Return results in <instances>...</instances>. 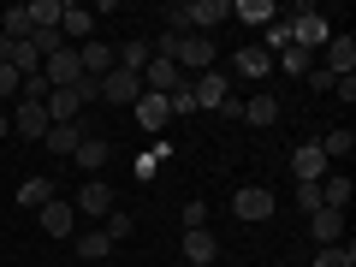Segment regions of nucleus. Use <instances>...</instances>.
I'll return each mask as SVG.
<instances>
[{"label": "nucleus", "mask_w": 356, "mask_h": 267, "mask_svg": "<svg viewBox=\"0 0 356 267\" xmlns=\"http://www.w3.org/2000/svg\"><path fill=\"white\" fill-rule=\"evenodd\" d=\"M285 24H291V48H303V54H321V48L332 42V24L315 13V6H297Z\"/></svg>", "instance_id": "obj_1"}, {"label": "nucleus", "mask_w": 356, "mask_h": 267, "mask_svg": "<svg viewBox=\"0 0 356 267\" xmlns=\"http://www.w3.org/2000/svg\"><path fill=\"white\" fill-rule=\"evenodd\" d=\"M172 65H178L184 77H202L208 65H214V36H196V30H191V36H178V48H172Z\"/></svg>", "instance_id": "obj_2"}, {"label": "nucleus", "mask_w": 356, "mask_h": 267, "mask_svg": "<svg viewBox=\"0 0 356 267\" xmlns=\"http://www.w3.org/2000/svg\"><path fill=\"white\" fill-rule=\"evenodd\" d=\"M232 214H238L243 226H261V220H273V191H267V184H243V191L232 196Z\"/></svg>", "instance_id": "obj_3"}, {"label": "nucleus", "mask_w": 356, "mask_h": 267, "mask_svg": "<svg viewBox=\"0 0 356 267\" xmlns=\"http://www.w3.org/2000/svg\"><path fill=\"white\" fill-rule=\"evenodd\" d=\"M83 137H95V131H89V119H72V125H48L42 149H48L54 161H72V154H77V143H83Z\"/></svg>", "instance_id": "obj_4"}, {"label": "nucleus", "mask_w": 356, "mask_h": 267, "mask_svg": "<svg viewBox=\"0 0 356 267\" xmlns=\"http://www.w3.org/2000/svg\"><path fill=\"white\" fill-rule=\"evenodd\" d=\"M191 83V77L178 72L172 60H161V54H149V65H143V89H149V95H172V89H184Z\"/></svg>", "instance_id": "obj_5"}, {"label": "nucleus", "mask_w": 356, "mask_h": 267, "mask_svg": "<svg viewBox=\"0 0 356 267\" xmlns=\"http://www.w3.org/2000/svg\"><path fill=\"white\" fill-rule=\"evenodd\" d=\"M137 95H143V72H107L102 77V102H113V107H137Z\"/></svg>", "instance_id": "obj_6"}, {"label": "nucleus", "mask_w": 356, "mask_h": 267, "mask_svg": "<svg viewBox=\"0 0 356 267\" xmlns=\"http://www.w3.org/2000/svg\"><path fill=\"white\" fill-rule=\"evenodd\" d=\"M273 72V54L261 48V42H243L238 54H232V77H243V83H255V77Z\"/></svg>", "instance_id": "obj_7"}, {"label": "nucleus", "mask_w": 356, "mask_h": 267, "mask_svg": "<svg viewBox=\"0 0 356 267\" xmlns=\"http://www.w3.org/2000/svg\"><path fill=\"white\" fill-rule=\"evenodd\" d=\"M191 95H196V107H226V102H232V72H202V77H191Z\"/></svg>", "instance_id": "obj_8"}, {"label": "nucleus", "mask_w": 356, "mask_h": 267, "mask_svg": "<svg viewBox=\"0 0 356 267\" xmlns=\"http://www.w3.org/2000/svg\"><path fill=\"white\" fill-rule=\"evenodd\" d=\"M321 72H332V77H356V42L350 36H332L327 48H321Z\"/></svg>", "instance_id": "obj_9"}, {"label": "nucleus", "mask_w": 356, "mask_h": 267, "mask_svg": "<svg viewBox=\"0 0 356 267\" xmlns=\"http://www.w3.org/2000/svg\"><path fill=\"white\" fill-rule=\"evenodd\" d=\"M77 214H95V220H107V214H113V184H107V178H89V184H83V191H77Z\"/></svg>", "instance_id": "obj_10"}, {"label": "nucleus", "mask_w": 356, "mask_h": 267, "mask_svg": "<svg viewBox=\"0 0 356 267\" xmlns=\"http://www.w3.org/2000/svg\"><path fill=\"white\" fill-rule=\"evenodd\" d=\"M226 18H232V0H191V6H184V24H191L196 36H208V30L226 24Z\"/></svg>", "instance_id": "obj_11"}, {"label": "nucleus", "mask_w": 356, "mask_h": 267, "mask_svg": "<svg viewBox=\"0 0 356 267\" xmlns=\"http://www.w3.org/2000/svg\"><path fill=\"white\" fill-rule=\"evenodd\" d=\"M291 172H297V184H321V178L332 172L327 154H321V143H303V149H291Z\"/></svg>", "instance_id": "obj_12"}, {"label": "nucleus", "mask_w": 356, "mask_h": 267, "mask_svg": "<svg viewBox=\"0 0 356 267\" xmlns=\"http://www.w3.org/2000/svg\"><path fill=\"white\" fill-rule=\"evenodd\" d=\"M42 77H48L54 89H72L77 77H83V65H77V48H60V54H48V60H42Z\"/></svg>", "instance_id": "obj_13"}, {"label": "nucleus", "mask_w": 356, "mask_h": 267, "mask_svg": "<svg viewBox=\"0 0 356 267\" xmlns=\"http://www.w3.org/2000/svg\"><path fill=\"white\" fill-rule=\"evenodd\" d=\"M13 137H24V143L48 137V113H42V102H18L13 107Z\"/></svg>", "instance_id": "obj_14"}, {"label": "nucleus", "mask_w": 356, "mask_h": 267, "mask_svg": "<svg viewBox=\"0 0 356 267\" xmlns=\"http://www.w3.org/2000/svg\"><path fill=\"white\" fill-rule=\"evenodd\" d=\"M77 65H83V77H107V72H113V42H102V36H89L83 42V48H77Z\"/></svg>", "instance_id": "obj_15"}, {"label": "nucleus", "mask_w": 356, "mask_h": 267, "mask_svg": "<svg viewBox=\"0 0 356 267\" xmlns=\"http://www.w3.org/2000/svg\"><path fill=\"white\" fill-rule=\"evenodd\" d=\"M131 119H137L143 131H166L172 125V107H166V95H149V89H143L137 107H131Z\"/></svg>", "instance_id": "obj_16"}, {"label": "nucleus", "mask_w": 356, "mask_h": 267, "mask_svg": "<svg viewBox=\"0 0 356 267\" xmlns=\"http://www.w3.org/2000/svg\"><path fill=\"white\" fill-rule=\"evenodd\" d=\"M42 113H48V125H72V119H83V102H77V89H48Z\"/></svg>", "instance_id": "obj_17"}, {"label": "nucleus", "mask_w": 356, "mask_h": 267, "mask_svg": "<svg viewBox=\"0 0 356 267\" xmlns=\"http://www.w3.org/2000/svg\"><path fill=\"white\" fill-rule=\"evenodd\" d=\"M36 214H42V232H48V238H72L77 232V208L60 202V196H54L48 208H36Z\"/></svg>", "instance_id": "obj_18"}, {"label": "nucleus", "mask_w": 356, "mask_h": 267, "mask_svg": "<svg viewBox=\"0 0 356 267\" xmlns=\"http://www.w3.org/2000/svg\"><path fill=\"white\" fill-rule=\"evenodd\" d=\"M60 36L83 48V42L95 36V13H89V6H65V13H60Z\"/></svg>", "instance_id": "obj_19"}, {"label": "nucleus", "mask_w": 356, "mask_h": 267, "mask_svg": "<svg viewBox=\"0 0 356 267\" xmlns=\"http://www.w3.org/2000/svg\"><path fill=\"white\" fill-rule=\"evenodd\" d=\"M309 238H315L321 250L339 243V238H344V214H339V208H315V214H309Z\"/></svg>", "instance_id": "obj_20"}, {"label": "nucleus", "mask_w": 356, "mask_h": 267, "mask_svg": "<svg viewBox=\"0 0 356 267\" xmlns=\"http://www.w3.org/2000/svg\"><path fill=\"white\" fill-rule=\"evenodd\" d=\"M184 261H191V267H208V261H220V238H214V232H184Z\"/></svg>", "instance_id": "obj_21"}, {"label": "nucleus", "mask_w": 356, "mask_h": 267, "mask_svg": "<svg viewBox=\"0 0 356 267\" xmlns=\"http://www.w3.org/2000/svg\"><path fill=\"white\" fill-rule=\"evenodd\" d=\"M232 18H238V24H255V30H267L273 18H280V6H273V0H232Z\"/></svg>", "instance_id": "obj_22"}, {"label": "nucleus", "mask_w": 356, "mask_h": 267, "mask_svg": "<svg viewBox=\"0 0 356 267\" xmlns=\"http://www.w3.org/2000/svg\"><path fill=\"white\" fill-rule=\"evenodd\" d=\"M77 166H83L89 178H102V166H107V137H83L77 143V154H72Z\"/></svg>", "instance_id": "obj_23"}, {"label": "nucleus", "mask_w": 356, "mask_h": 267, "mask_svg": "<svg viewBox=\"0 0 356 267\" xmlns=\"http://www.w3.org/2000/svg\"><path fill=\"white\" fill-rule=\"evenodd\" d=\"M54 196H60V191H54V178H42V172L18 184V208H48Z\"/></svg>", "instance_id": "obj_24"}, {"label": "nucleus", "mask_w": 356, "mask_h": 267, "mask_svg": "<svg viewBox=\"0 0 356 267\" xmlns=\"http://www.w3.org/2000/svg\"><path fill=\"white\" fill-rule=\"evenodd\" d=\"M321 208H339V214L350 208V178H344V172H327V178H321Z\"/></svg>", "instance_id": "obj_25"}, {"label": "nucleus", "mask_w": 356, "mask_h": 267, "mask_svg": "<svg viewBox=\"0 0 356 267\" xmlns=\"http://www.w3.org/2000/svg\"><path fill=\"white\" fill-rule=\"evenodd\" d=\"M243 119H250L255 131H267L273 119H280V102H273V95H250V102H243Z\"/></svg>", "instance_id": "obj_26"}, {"label": "nucleus", "mask_w": 356, "mask_h": 267, "mask_svg": "<svg viewBox=\"0 0 356 267\" xmlns=\"http://www.w3.org/2000/svg\"><path fill=\"white\" fill-rule=\"evenodd\" d=\"M113 60H119V72H143V65H149V42H143V36L119 42V48H113Z\"/></svg>", "instance_id": "obj_27"}, {"label": "nucleus", "mask_w": 356, "mask_h": 267, "mask_svg": "<svg viewBox=\"0 0 356 267\" xmlns=\"http://www.w3.org/2000/svg\"><path fill=\"white\" fill-rule=\"evenodd\" d=\"M24 13H30V30H60V13H65V6H60V0H30Z\"/></svg>", "instance_id": "obj_28"}, {"label": "nucleus", "mask_w": 356, "mask_h": 267, "mask_svg": "<svg viewBox=\"0 0 356 267\" xmlns=\"http://www.w3.org/2000/svg\"><path fill=\"white\" fill-rule=\"evenodd\" d=\"M77 255H83V261H107V255H113V238H107V232H83V238H77Z\"/></svg>", "instance_id": "obj_29"}, {"label": "nucleus", "mask_w": 356, "mask_h": 267, "mask_svg": "<svg viewBox=\"0 0 356 267\" xmlns=\"http://www.w3.org/2000/svg\"><path fill=\"white\" fill-rule=\"evenodd\" d=\"M0 36H6V42H30V13H24V6L0 13Z\"/></svg>", "instance_id": "obj_30"}, {"label": "nucleus", "mask_w": 356, "mask_h": 267, "mask_svg": "<svg viewBox=\"0 0 356 267\" xmlns=\"http://www.w3.org/2000/svg\"><path fill=\"white\" fill-rule=\"evenodd\" d=\"M350 149H356V137H350V131H344V125L321 137V154H327V166H332V161H344V154H350Z\"/></svg>", "instance_id": "obj_31"}, {"label": "nucleus", "mask_w": 356, "mask_h": 267, "mask_svg": "<svg viewBox=\"0 0 356 267\" xmlns=\"http://www.w3.org/2000/svg\"><path fill=\"white\" fill-rule=\"evenodd\" d=\"M309 65H315V54H303V48H285L280 60H273V72H291V77H309Z\"/></svg>", "instance_id": "obj_32"}, {"label": "nucleus", "mask_w": 356, "mask_h": 267, "mask_svg": "<svg viewBox=\"0 0 356 267\" xmlns=\"http://www.w3.org/2000/svg\"><path fill=\"white\" fill-rule=\"evenodd\" d=\"M315 267H356V250L350 243H327V250H315Z\"/></svg>", "instance_id": "obj_33"}, {"label": "nucleus", "mask_w": 356, "mask_h": 267, "mask_svg": "<svg viewBox=\"0 0 356 267\" xmlns=\"http://www.w3.org/2000/svg\"><path fill=\"white\" fill-rule=\"evenodd\" d=\"M267 54H273V60H280L285 48H291V24H285V18H273V24H267V42H261Z\"/></svg>", "instance_id": "obj_34"}, {"label": "nucleus", "mask_w": 356, "mask_h": 267, "mask_svg": "<svg viewBox=\"0 0 356 267\" xmlns=\"http://www.w3.org/2000/svg\"><path fill=\"white\" fill-rule=\"evenodd\" d=\"M102 232H107V238H113V243H119V238H131V232H137V220H131V208H113Z\"/></svg>", "instance_id": "obj_35"}, {"label": "nucleus", "mask_w": 356, "mask_h": 267, "mask_svg": "<svg viewBox=\"0 0 356 267\" xmlns=\"http://www.w3.org/2000/svg\"><path fill=\"white\" fill-rule=\"evenodd\" d=\"M18 95H24V77L13 65H0V102H18Z\"/></svg>", "instance_id": "obj_36"}, {"label": "nucleus", "mask_w": 356, "mask_h": 267, "mask_svg": "<svg viewBox=\"0 0 356 267\" xmlns=\"http://www.w3.org/2000/svg\"><path fill=\"white\" fill-rule=\"evenodd\" d=\"M178 220H184V232H202L208 226V208L202 202H184V208H178Z\"/></svg>", "instance_id": "obj_37"}, {"label": "nucleus", "mask_w": 356, "mask_h": 267, "mask_svg": "<svg viewBox=\"0 0 356 267\" xmlns=\"http://www.w3.org/2000/svg\"><path fill=\"white\" fill-rule=\"evenodd\" d=\"M297 208L315 214V208H321V184H297Z\"/></svg>", "instance_id": "obj_38"}, {"label": "nucleus", "mask_w": 356, "mask_h": 267, "mask_svg": "<svg viewBox=\"0 0 356 267\" xmlns=\"http://www.w3.org/2000/svg\"><path fill=\"white\" fill-rule=\"evenodd\" d=\"M303 83H309V89H321V95H327V89L339 83V77H332V72H321V65H309V77H303Z\"/></svg>", "instance_id": "obj_39"}, {"label": "nucleus", "mask_w": 356, "mask_h": 267, "mask_svg": "<svg viewBox=\"0 0 356 267\" xmlns=\"http://www.w3.org/2000/svg\"><path fill=\"white\" fill-rule=\"evenodd\" d=\"M154 166H161V149H154V154H143V161H137V178H143V184L154 178Z\"/></svg>", "instance_id": "obj_40"}, {"label": "nucleus", "mask_w": 356, "mask_h": 267, "mask_svg": "<svg viewBox=\"0 0 356 267\" xmlns=\"http://www.w3.org/2000/svg\"><path fill=\"white\" fill-rule=\"evenodd\" d=\"M6 60H13V42H6V36H0V65H6Z\"/></svg>", "instance_id": "obj_41"}, {"label": "nucleus", "mask_w": 356, "mask_h": 267, "mask_svg": "<svg viewBox=\"0 0 356 267\" xmlns=\"http://www.w3.org/2000/svg\"><path fill=\"white\" fill-rule=\"evenodd\" d=\"M6 137H13V119H6V113H0V143H6Z\"/></svg>", "instance_id": "obj_42"}]
</instances>
